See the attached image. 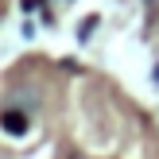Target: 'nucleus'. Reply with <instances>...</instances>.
I'll return each mask as SVG.
<instances>
[{"instance_id": "f257e3e1", "label": "nucleus", "mask_w": 159, "mask_h": 159, "mask_svg": "<svg viewBox=\"0 0 159 159\" xmlns=\"http://www.w3.org/2000/svg\"><path fill=\"white\" fill-rule=\"evenodd\" d=\"M4 128H8V136H23V132H27V120H23L16 109H8L4 113Z\"/></svg>"}, {"instance_id": "f03ea898", "label": "nucleus", "mask_w": 159, "mask_h": 159, "mask_svg": "<svg viewBox=\"0 0 159 159\" xmlns=\"http://www.w3.org/2000/svg\"><path fill=\"white\" fill-rule=\"evenodd\" d=\"M74 159H82V155H74Z\"/></svg>"}]
</instances>
